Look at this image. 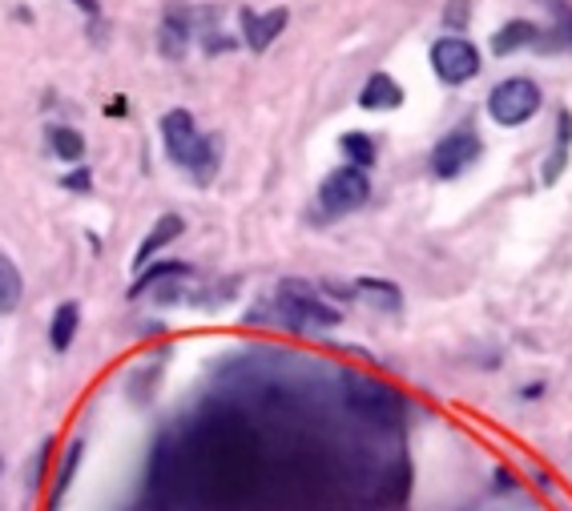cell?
Masks as SVG:
<instances>
[{
  "instance_id": "obj_1",
  "label": "cell",
  "mask_w": 572,
  "mask_h": 511,
  "mask_svg": "<svg viewBox=\"0 0 572 511\" xmlns=\"http://www.w3.org/2000/svg\"><path fill=\"white\" fill-rule=\"evenodd\" d=\"M161 146L170 154L174 166H181L186 174H194L198 181H210L214 169H218V154H214V141L201 137L198 121L186 109H170L161 117Z\"/></svg>"
},
{
  "instance_id": "obj_2",
  "label": "cell",
  "mask_w": 572,
  "mask_h": 511,
  "mask_svg": "<svg viewBox=\"0 0 572 511\" xmlns=\"http://www.w3.org/2000/svg\"><path fill=\"white\" fill-rule=\"evenodd\" d=\"M278 314L290 331H331L339 326V311L315 298L307 282H283L278 286Z\"/></svg>"
},
{
  "instance_id": "obj_3",
  "label": "cell",
  "mask_w": 572,
  "mask_h": 511,
  "mask_svg": "<svg viewBox=\"0 0 572 511\" xmlns=\"http://www.w3.org/2000/svg\"><path fill=\"white\" fill-rule=\"evenodd\" d=\"M541 85L529 81V77H509V81H500L492 94H487V114L496 126H524L532 117L541 114Z\"/></svg>"
},
{
  "instance_id": "obj_4",
  "label": "cell",
  "mask_w": 572,
  "mask_h": 511,
  "mask_svg": "<svg viewBox=\"0 0 572 511\" xmlns=\"http://www.w3.org/2000/svg\"><path fill=\"white\" fill-rule=\"evenodd\" d=\"M367 198H372V178L359 166H339L318 186V206L327 209L331 218H343L351 209H359Z\"/></svg>"
},
{
  "instance_id": "obj_5",
  "label": "cell",
  "mask_w": 572,
  "mask_h": 511,
  "mask_svg": "<svg viewBox=\"0 0 572 511\" xmlns=\"http://www.w3.org/2000/svg\"><path fill=\"white\" fill-rule=\"evenodd\" d=\"M347 407L355 411V415L367 419V423H379V428H387V423H395V419H400L403 399L395 395L392 386L375 383V379L351 375L347 379Z\"/></svg>"
},
{
  "instance_id": "obj_6",
  "label": "cell",
  "mask_w": 572,
  "mask_h": 511,
  "mask_svg": "<svg viewBox=\"0 0 572 511\" xmlns=\"http://www.w3.org/2000/svg\"><path fill=\"white\" fill-rule=\"evenodd\" d=\"M432 69L444 85H467L480 73V49L467 37L447 32L432 45Z\"/></svg>"
},
{
  "instance_id": "obj_7",
  "label": "cell",
  "mask_w": 572,
  "mask_h": 511,
  "mask_svg": "<svg viewBox=\"0 0 572 511\" xmlns=\"http://www.w3.org/2000/svg\"><path fill=\"white\" fill-rule=\"evenodd\" d=\"M480 154H484V146H480V134L472 126H460L452 129L447 137H440L432 149V174L435 178H460L464 169H472L480 161Z\"/></svg>"
},
{
  "instance_id": "obj_8",
  "label": "cell",
  "mask_w": 572,
  "mask_h": 511,
  "mask_svg": "<svg viewBox=\"0 0 572 511\" xmlns=\"http://www.w3.org/2000/svg\"><path fill=\"white\" fill-rule=\"evenodd\" d=\"M286 21H290V9H266V12L238 9V29H243V41L250 45L255 52L270 49V45L278 41V32L286 29Z\"/></svg>"
},
{
  "instance_id": "obj_9",
  "label": "cell",
  "mask_w": 572,
  "mask_h": 511,
  "mask_svg": "<svg viewBox=\"0 0 572 511\" xmlns=\"http://www.w3.org/2000/svg\"><path fill=\"white\" fill-rule=\"evenodd\" d=\"M190 37H194V29H190V12H186V9H170L166 17H161V24H158L161 57L181 61V57H186V49H190Z\"/></svg>"
},
{
  "instance_id": "obj_10",
  "label": "cell",
  "mask_w": 572,
  "mask_h": 511,
  "mask_svg": "<svg viewBox=\"0 0 572 511\" xmlns=\"http://www.w3.org/2000/svg\"><path fill=\"white\" fill-rule=\"evenodd\" d=\"M181 230H186V222H181L178 214H166V218L154 222V230L146 234V242H141L138 254H134V271H146L149 262H154V254L166 250L170 242H178Z\"/></svg>"
},
{
  "instance_id": "obj_11",
  "label": "cell",
  "mask_w": 572,
  "mask_h": 511,
  "mask_svg": "<svg viewBox=\"0 0 572 511\" xmlns=\"http://www.w3.org/2000/svg\"><path fill=\"white\" fill-rule=\"evenodd\" d=\"M403 105V85L392 73H375L372 81L363 85L359 109H372V114H387V109H400Z\"/></svg>"
},
{
  "instance_id": "obj_12",
  "label": "cell",
  "mask_w": 572,
  "mask_h": 511,
  "mask_svg": "<svg viewBox=\"0 0 572 511\" xmlns=\"http://www.w3.org/2000/svg\"><path fill=\"white\" fill-rule=\"evenodd\" d=\"M536 41H541V24L509 21V24H500V32L492 37V52H496V57H512V52L520 49H536Z\"/></svg>"
},
{
  "instance_id": "obj_13",
  "label": "cell",
  "mask_w": 572,
  "mask_h": 511,
  "mask_svg": "<svg viewBox=\"0 0 572 511\" xmlns=\"http://www.w3.org/2000/svg\"><path fill=\"white\" fill-rule=\"evenodd\" d=\"M351 291H355V298H359V303L375 306V311H383V314H400V306H403V294H400V286H395V282L359 278Z\"/></svg>"
},
{
  "instance_id": "obj_14",
  "label": "cell",
  "mask_w": 572,
  "mask_h": 511,
  "mask_svg": "<svg viewBox=\"0 0 572 511\" xmlns=\"http://www.w3.org/2000/svg\"><path fill=\"white\" fill-rule=\"evenodd\" d=\"M77 326H81V306L77 303H61L53 314V326H49V343H53V351H69L77 338Z\"/></svg>"
},
{
  "instance_id": "obj_15",
  "label": "cell",
  "mask_w": 572,
  "mask_h": 511,
  "mask_svg": "<svg viewBox=\"0 0 572 511\" xmlns=\"http://www.w3.org/2000/svg\"><path fill=\"white\" fill-rule=\"evenodd\" d=\"M24 298V278L17 271V262L0 254V314H12Z\"/></svg>"
},
{
  "instance_id": "obj_16",
  "label": "cell",
  "mask_w": 572,
  "mask_h": 511,
  "mask_svg": "<svg viewBox=\"0 0 572 511\" xmlns=\"http://www.w3.org/2000/svg\"><path fill=\"white\" fill-rule=\"evenodd\" d=\"M49 146H53V154L61 157V161H69V166H77V161L86 157V137L69 126H49Z\"/></svg>"
},
{
  "instance_id": "obj_17",
  "label": "cell",
  "mask_w": 572,
  "mask_h": 511,
  "mask_svg": "<svg viewBox=\"0 0 572 511\" xmlns=\"http://www.w3.org/2000/svg\"><path fill=\"white\" fill-rule=\"evenodd\" d=\"M569 146H572V114H561V141H556V149L549 154V161H544V186H552V181H561L564 174V161H569Z\"/></svg>"
},
{
  "instance_id": "obj_18",
  "label": "cell",
  "mask_w": 572,
  "mask_h": 511,
  "mask_svg": "<svg viewBox=\"0 0 572 511\" xmlns=\"http://www.w3.org/2000/svg\"><path fill=\"white\" fill-rule=\"evenodd\" d=\"M339 149H343V157H347L351 166H359V169L375 166V141L367 134H343Z\"/></svg>"
},
{
  "instance_id": "obj_19",
  "label": "cell",
  "mask_w": 572,
  "mask_h": 511,
  "mask_svg": "<svg viewBox=\"0 0 572 511\" xmlns=\"http://www.w3.org/2000/svg\"><path fill=\"white\" fill-rule=\"evenodd\" d=\"M541 4L552 12V32L561 37L564 49H572V0H541Z\"/></svg>"
},
{
  "instance_id": "obj_20",
  "label": "cell",
  "mask_w": 572,
  "mask_h": 511,
  "mask_svg": "<svg viewBox=\"0 0 572 511\" xmlns=\"http://www.w3.org/2000/svg\"><path fill=\"white\" fill-rule=\"evenodd\" d=\"M77 463H81V443H73V448H69V455L61 460V471H57V483H53V500H49V511L61 508V495L69 491V483H73Z\"/></svg>"
},
{
  "instance_id": "obj_21",
  "label": "cell",
  "mask_w": 572,
  "mask_h": 511,
  "mask_svg": "<svg viewBox=\"0 0 572 511\" xmlns=\"http://www.w3.org/2000/svg\"><path fill=\"white\" fill-rule=\"evenodd\" d=\"M467 17H472V4H467V0H447V9H444V24H447V29L464 32L467 29Z\"/></svg>"
},
{
  "instance_id": "obj_22",
  "label": "cell",
  "mask_w": 572,
  "mask_h": 511,
  "mask_svg": "<svg viewBox=\"0 0 572 511\" xmlns=\"http://www.w3.org/2000/svg\"><path fill=\"white\" fill-rule=\"evenodd\" d=\"M89 169H73V174H65V189H77V194H89Z\"/></svg>"
},
{
  "instance_id": "obj_23",
  "label": "cell",
  "mask_w": 572,
  "mask_h": 511,
  "mask_svg": "<svg viewBox=\"0 0 572 511\" xmlns=\"http://www.w3.org/2000/svg\"><path fill=\"white\" fill-rule=\"evenodd\" d=\"M73 4L86 12V17H97V12H101V0H73Z\"/></svg>"
}]
</instances>
